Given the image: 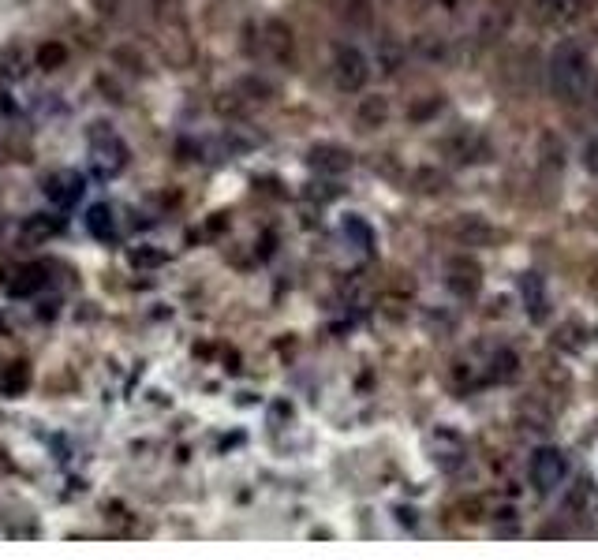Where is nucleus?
I'll return each mask as SVG.
<instances>
[{
    "label": "nucleus",
    "mask_w": 598,
    "mask_h": 560,
    "mask_svg": "<svg viewBox=\"0 0 598 560\" xmlns=\"http://www.w3.org/2000/svg\"><path fill=\"white\" fill-rule=\"evenodd\" d=\"M546 83L561 105H580L591 94L595 83V64L580 42H561L554 45V53L546 60Z\"/></svg>",
    "instance_id": "1"
},
{
    "label": "nucleus",
    "mask_w": 598,
    "mask_h": 560,
    "mask_svg": "<svg viewBox=\"0 0 598 560\" xmlns=\"http://www.w3.org/2000/svg\"><path fill=\"white\" fill-rule=\"evenodd\" d=\"M371 68H374L371 56L363 53L359 45H337V49H333V64H329V71H333L337 90H344V94H359V90H367Z\"/></svg>",
    "instance_id": "2"
},
{
    "label": "nucleus",
    "mask_w": 598,
    "mask_h": 560,
    "mask_svg": "<svg viewBox=\"0 0 598 560\" xmlns=\"http://www.w3.org/2000/svg\"><path fill=\"white\" fill-rule=\"evenodd\" d=\"M527 475H531V486L539 493H554L565 478H569V460H565V452L554 445H542L535 448V456L527 463Z\"/></svg>",
    "instance_id": "3"
},
{
    "label": "nucleus",
    "mask_w": 598,
    "mask_h": 560,
    "mask_svg": "<svg viewBox=\"0 0 598 560\" xmlns=\"http://www.w3.org/2000/svg\"><path fill=\"white\" fill-rule=\"evenodd\" d=\"M90 157H94V168H98L101 176H113V172L124 168L128 150H124V142L109 131V124H94V131H90Z\"/></svg>",
    "instance_id": "4"
},
{
    "label": "nucleus",
    "mask_w": 598,
    "mask_h": 560,
    "mask_svg": "<svg viewBox=\"0 0 598 560\" xmlns=\"http://www.w3.org/2000/svg\"><path fill=\"white\" fill-rule=\"evenodd\" d=\"M445 288L456 295V299H475L479 288H483V266L471 258V254H456L445 262Z\"/></svg>",
    "instance_id": "5"
},
{
    "label": "nucleus",
    "mask_w": 598,
    "mask_h": 560,
    "mask_svg": "<svg viewBox=\"0 0 598 560\" xmlns=\"http://www.w3.org/2000/svg\"><path fill=\"white\" fill-rule=\"evenodd\" d=\"M262 49H266V56L277 68H292L296 64V34H292L285 19H270L262 27Z\"/></svg>",
    "instance_id": "6"
},
{
    "label": "nucleus",
    "mask_w": 598,
    "mask_h": 560,
    "mask_svg": "<svg viewBox=\"0 0 598 560\" xmlns=\"http://www.w3.org/2000/svg\"><path fill=\"white\" fill-rule=\"evenodd\" d=\"M430 456H434V463H438L442 471H456V467H464V456H468L464 437L453 434V430H445V426H438V430L430 434Z\"/></svg>",
    "instance_id": "7"
},
{
    "label": "nucleus",
    "mask_w": 598,
    "mask_h": 560,
    "mask_svg": "<svg viewBox=\"0 0 598 560\" xmlns=\"http://www.w3.org/2000/svg\"><path fill=\"white\" fill-rule=\"evenodd\" d=\"M307 165L322 176H344L352 168V150L348 146H337V142H318L307 154Z\"/></svg>",
    "instance_id": "8"
},
{
    "label": "nucleus",
    "mask_w": 598,
    "mask_h": 560,
    "mask_svg": "<svg viewBox=\"0 0 598 560\" xmlns=\"http://www.w3.org/2000/svg\"><path fill=\"white\" fill-rule=\"evenodd\" d=\"M535 8L542 23L557 30H569L584 19V0H535Z\"/></svg>",
    "instance_id": "9"
},
{
    "label": "nucleus",
    "mask_w": 598,
    "mask_h": 560,
    "mask_svg": "<svg viewBox=\"0 0 598 560\" xmlns=\"http://www.w3.org/2000/svg\"><path fill=\"white\" fill-rule=\"evenodd\" d=\"M389 116H393V105L385 94H367V98H359L356 105V124L363 131H382L389 124Z\"/></svg>",
    "instance_id": "10"
},
{
    "label": "nucleus",
    "mask_w": 598,
    "mask_h": 560,
    "mask_svg": "<svg viewBox=\"0 0 598 560\" xmlns=\"http://www.w3.org/2000/svg\"><path fill=\"white\" fill-rule=\"evenodd\" d=\"M79 191H83V180L75 172H53L45 180V195L53 198V202H60V206H72L75 198H79Z\"/></svg>",
    "instance_id": "11"
},
{
    "label": "nucleus",
    "mask_w": 598,
    "mask_h": 560,
    "mask_svg": "<svg viewBox=\"0 0 598 560\" xmlns=\"http://www.w3.org/2000/svg\"><path fill=\"white\" fill-rule=\"evenodd\" d=\"M453 236L464 243V247H483V243H490L494 239V228L483 221V217H460V224H453Z\"/></svg>",
    "instance_id": "12"
},
{
    "label": "nucleus",
    "mask_w": 598,
    "mask_h": 560,
    "mask_svg": "<svg viewBox=\"0 0 598 560\" xmlns=\"http://www.w3.org/2000/svg\"><path fill=\"white\" fill-rule=\"evenodd\" d=\"M516 374H520V355L509 348H498L490 359H486V378L498 381V385H505V381H513Z\"/></svg>",
    "instance_id": "13"
},
{
    "label": "nucleus",
    "mask_w": 598,
    "mask_h": 560,
    "mask_svg": "<svg viewBox=\"0 0 598 560\" xmlns=\"http://www.w3.org/2000/svg\"><path fill=\"white\" fill-rule=\"evenodd\" d=\"M520 295H524L527 303V314H531V322H542L546 318V288H542L539 273H524V280H520Z\"/></svg>",
    "instance_id": "14"
},
{
    "label": "nucleus",
    "mask_w": 598,
    "mask_h": 560,
    "mask_svg": "<svg viewBox=\"0 0 598 560\" xmlns=\"http://www.w3.org/2000/svg\"><path fill=\"white\" fill-rule=\"evenodd\" d=\"M505 30H509V8H501V4L486 8V15L479 19V38L490 45L498 42V38H505Z\"/></svg>",
    "instance_id": "15"
},
{
    "label": "nucleus",
    "mask_w": 598,
    "mask_h": 560,
    "mask_svg": "<svg viewBox=\"0 0 598 560\" xmlns=\"http://www.w3.org/2000/svg\"><path fill=\"white\" fill-rule=\"evenodd\" d=\"M412 53L419 56V60H427V64H442L445 56H449V45H445L442 34H415Z\"/></svg>",
    "instance_id": "16"
},
{
    "label": "nucleus",
    "mask_w": 598,
    "mask_h": 560,
    "mask_svg": "<svg viewBox=\"0 0 598 560\" xmlns=\"http://www.w3.org/2000/svg\"><path fill=\"white\" fill-rule=\"evenodd\" d=\"M57 232H60V221H57V217H49V213H38V217H30V221L23 224V236H27L30 243L57 236Z\"/></svg>",
    "instance_id": "17"
},
{
    "label": "nucleus",
    "mask_w": 598,
    "mask_h": 560,
    "mask_svg": "<svg viewBox=\"0 0 598 560\" xmlns=\"http://www.w3.org/2000/svg\"><path fill=\"white\" fill-rule=\"evenodd\" d=\"M587 344V329L580 322H569L557 329V348L561 351H580Z\"/></svg>",
    "instance_id": "18"
},
{
    "label": "nucleus",
    "mask_w": 598,
    "mask_h": 560,
    "mask_svg": "<svg viewBox=\"0 0 598 560\" xmlns=\"http://www.w3.org/2000/svg\"><path fill=\"white\" fill-rule=\"evenodd\" d=\"M86 228L98 239H113V213H109V206H94L86 213Z\"/></svg>",
    "instance_id": "19"
},
{
    "label": "nucleus",
    "mask_w": 598,
    "mask_h": 560,
    "mask_svg": "<svg viewBox=\"0 0 598 560\" xmlns=\"http://www.w3.org/2000/svg\"><path fill=\"white\" fill-rule=\"evenodd\" d=\"M23 64H27V53H23L19 45H12V49H4V56H0V75H4V79H19V75H23Z\"/></svg>",
    "instance_id": "20"
},
{
    "label": "nucleus",
    "mask_w": 598,
    "mask_h": 560,
    "mask_svg": "<svg viewBox=\"0 0 598 560\" xmlns=\"http://www.w3.org/2000/svg\"><path fill=\"white\" fill-rule=\"evenodd\" d=\"M60 64H64V45L49 42V45H42V49H38V68L53 71V68H60Z\"/></svg>",
    "instance_id": "21"
},
{
    "label": "nucleus",
    "mask_w": 598,
    "mask_h": 560,
    "mask_svg": "<svg viewBox=\"0 0 598 560\" xmlns=\"http://www.w3.org/2000/svg\"><path fill=\"white\" fill-rule=\"evenodd\" d=\"M19 277H23V280H12L15 292H34V288L42 284V269H38V266H23V269H19Z\"/></svg>",
    "instance_id": "22"
},
{
    "label": "nucleus",
    "mask_w": 598,
    "mask_h": 560,
    "mask_svg": "<svg viewBox=\"0 0 598 560\" xmlns=\"http://www.w3.org/2000/svg\"><path fill=\"white\" fill-rule=\"evenodd\" d=\"M494 531L516 534V531H520V512H513V508H501L498 516H494Z\"/></svg>",
    "instance_id": "23"
},
{
    "label": "nucleus",
    "mask_w": 598,
    "mask_h": 560,
    "mask_svg": "<svg viewBox=\"0 0 598 560\" xmlns=\"http://www.w3.org/2000/svg\"><path fill=\"white\" fill-rule=\"evenodd\" d=\"M4 389L12 392V396H15V392H23V389H27V366H23V363H15L12 370L4 374Z\"/></svg>",
    "instance_id": "24"
},
{
    "label": "nucleus",
    "mask_w": 598,
    "mask_h": 560,
    "mask_svg": "<svg viewBox=\"0 0 598 560\" xmlns=\"http://www.w3.org/2000/svg\"><path fill=\"white\" fill-rule=\"evenodd\" d=\"M400 64H404V49L393 42H382V68L385 71H400Z\"/></svg>",
    "instance_id": "25"
},
{
    "label": "nucleus",
    "mask_w": 598,
    "mask_h": 560,
    "mask_svg": "<svg viewBox=\"0 0 598 560\" xmlns=\"http://www.w3.org/2000/svg\"><path fill=\"white\" fill-rule=\"evenodd\" d=\"M584 165H587V172H591V176H598V139L587 142V150H584Z\"/></svg>",
    "instance_id": "26"
},
{
    "label": "nucleus",
    "mask_w": 598,
    "mask_h": 560,
    "mask_svg": "<svg viewBox=\"0 0 598 560\" xmlns=\"http://www.w3.org/2000/svg\"><path fill=\"white\" fill-rule=\"evenodd\" d=\"M438 109H442V101H438V98L430 101V105H427V101H419V105H415V109H412V120H423V116H434V112H438Z\"/></svg>",
    "instance_id": "27"
},
{
    "label": "nucleus",
    "mask_w": 598,
    "mask_h": 560,
    "mask_svg": "<svg viewBox=\"0 0 598 560\" xmlns=\"http://www.w3.org/2000/svg\"><path fill=\"white\" fill-rule=\"evenodd\" d=\"M0 98H4V94H0ZM0 112H8V101H0Z\"/></svg>",
    "instance_id": "28"
}]
</instances>
